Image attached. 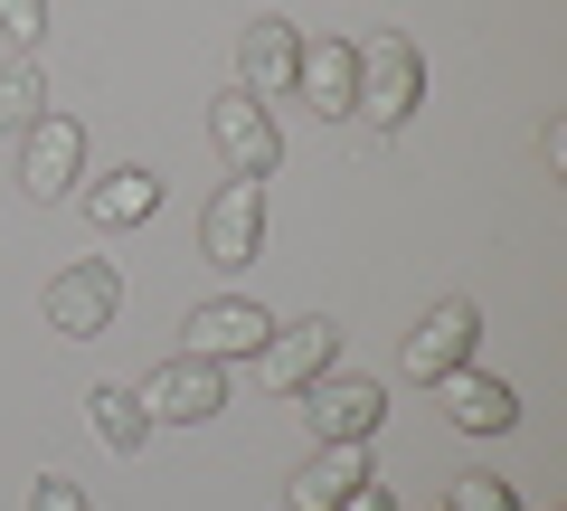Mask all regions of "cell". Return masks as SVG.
<instances>
[{
	"instance_id": "6da1fadb",
	"label": "cell",
	"mask_w": 567,
	"mask_h": 511,
	"mask_svg": "<svg viewBox=\"0 0 567 511\" xmlns=\"http://www.w3.org/2000/svg\"><path fill=\"white\" fill-rule=\"evenodd\" d=\"M425 104V58L406 29H379V39H360V104L350 114L369 123V133H398V123H416Z\"/></svg>"
},
{
	"instance_id": "7a4b0ae2",
	"label": "cell",
	"mask_w": 567,
	"mask_h": 511,
	"mask_svg": "<svg viewBox=\"0 0 567 511\" xmlns=\"http://www.w3.org/2000/svg\"><path fill=\"white\" fill-rule=\"evenodd\" d=\"M293 398H303V417H312V446H369L379 417H388L379 379H360V369H322V379H303Z\"/></svg>"
},
{
	"instance_id": "3957f363",
	"label": "cell",
	"mask_w": 567,
	"mask_h": 511,
	"mask_svg": "<svg viewBox=\"0 0 567 511\" xmlns=\"http://www.w3.org/2000/svg\"><path fill=\"white\" fill-rule=\"evenodd\" d=\"M133 398H142V417H152V427H208V417L227 408V369H218V360H189V350H181V360H162Z\"/></svg>"
},
{
	"instance_id": "277c9868",
	"label": "cell",
	"mask_w": 567,
	"mask_h": 511,
	"mask_svg": "<svg viewBox=\"0 0 567 511\" xmlns=\"http://www.w3.org/2000/svg\"><path fill=\"white\" fill-rule=\"evenodd\" d=\"M123 313V275L114 256H76V266L48 285V331H66V341H95V331H114Z\"/></svg>"
},
{
	"instance_id": "5b68a950",
	"label": "cell",
	"mask_w": 567,
	"mask_h": 511,
	"mask_svg": "<svg viewBox=\"0 0 567 511\" xmlns=\"http://www.w3.org/2000/svg\"><path fill=\"white\" fill-rule=\"evenodd\" d=\"M199 246H208V266L246 275L265 256V181H218V200H208L199 218Z\"/></svg>"
},
{
	"instance_id": "8992f818",
	"label": "cell",
	"mask_w": 567,
	"mask_h": 511,
	"mask_svg": "<svg viewBox=\"0 0 567 511\" xmlns=\"http://www.w3.org/2000/svg\"><path fill=\"white\" fill-rule=\"evenodd\" d=\"M293 67H303V29L293 20H246L237 29V95H256V104H284L293 95Z\"/></svg>"
},
{
	"instance_id": "52a82bcc",
	"label": "cell",
	"mask_w": 567,
	"mask_h": 511,
	"mask_svg": "<svg viewBox=\"0 0 567 511\" xmlns=\"http://www.w3.org/2000/svg\"><path fill=\"white\" fill-rule=\"evenodd\" d=\"M76 181H85V133L66 114H39L20 133V190L48 208V200H76Z\"/></svg>"
},
{
	"instance_id": "ba28073f",
	"label": "cell",
	"mask_w": 567,
	"mask_h": 511,
	"mask_svg": "<svg viewBox=\"0 0 567 511\" xmlns=\"http://www.w3.org/2000/svg\"><path fill=\"white\" fill-rule=\"evenodd\" d=\"M256 369H265V389H303V379H322V369H341V323H322V313H303V323H275L265 331V350H256Z\"/></svg>"
},
{
	"instance_id": "9c48e42d",
	"label": "cell",
	"mask_w": 567,
	"mask_h": 511,
	"mask_svg": "<svg viewBox=\"0 0 567 511\" xmlns=\"http://www.w3.org/2000/svg\"><path fill=\"white\" fill-rule=\"evenodd\" d=\"M473 341H483V313H473L464 294H445V304H435L416 331H406V379H416V389H435L445 369H464V360H473Z\"/></svg>"
},
{
	"instance_id": "30bf717a",
	"label": "cell",
	"mask_w": 567,
	"mask_h": 511,
	"mask_svg": "<svg viewBox=\"0 0 567 511\" xmlns=\"http://www.w3.org/2000/svg\"><path fill=\"white\" fill-rule=\"evenodd\" d=\"M208 133H218V152H227L237 181H265V171L284 162V133H275V114H265L256 95H218L208 104Z\"/></svg>"
},
{
	"instance_id": "8fae6325",
	"label": "cell",
	"mask_w": 567,
	"mask_h": 511,
	"mask_svg": "<svg viewBox=\"0 0 567 511\" xmlns=\"http://www.w3.org/2000/svg\"><path fill=\"white\" fill-rule=\"evenodd\" d=\"M189 360H256V350H265V331H275V323H265V304H237V294H218V304H189Z\"/></svg>"
},
{
	"instance_id": "7c38bea8",
	"label": "cell",
	"mask_w": 567,
	"mask_h": 511,
	"mask_svg": "<svg viewBox=\"0 0 567 511\" xmlns=\"http://www.w3.org/2000/svg\"><path fill=\"white\" fill-rule=\"evenodd\" d=\"M293 95H303L322 123H341L350 104H360V48H350V39H303V67H293Z\"/></svg>"
},
{
	"instance_id": "4fadbf2b",
	"label": "cell",
	"mask_w": 567,
	"mask_h": 511,
	"mask_svg": "<svg viewBox=\"0 0 567 511\" xmlns=\"http://www.w3.org/2000/svg\"><path fill=\"white\" fill-rule=\"evenodd\" d=\"M360 483H369V446H312L284 483V511H341Z\"/></svg>"
},
{
	"instance_id": "5bb4252c",
	"label": "cell",
	"mask_w": 567,
	"mask_h": 511,
	"mask_svg": "<svg viewBox=\"0 0 567 511\" xmlns=\"http://www.w3.org/2000/svg\"><path fill=\"white\" fill-rule=\"evenodd\" d=\"M435 398H445V427H464V436H502V427H520V398L492 379V369H445L435 379Z\"/></svg>"
},
{
	"instance_id": "9a60e30c",
	"label": "cell",
	"mask_w": 567,
	"mask_h": 511,
	"mask_svg": "<svg viewBox=\"0 0 567 511\" xmlns=\"http://www.w3.org/2000/svg\"><path fill=\"white\" fill-rule=\"evenodd\" d=\"M76 200H85V218L114 237V227H142L152 208H162V181L142 162H123V171H104V181H76Z\"/></svg>"
},
{
	"instance_id": "2e32d148",
	"label": "cell",
	"mask_w": 567,
	"mask_h": 511,
	"mask_svg": "<svg viewBox=\"0 0 567 511\" xmlns=\"http://www.w3.org/2000/svg\"><path fill=\"white\" fill-rule=\"evenodd\" d=\"M85 427H95V446H104V454H133L142 436H152V417H142V398H133V389H95V398H85Z\"/></svg>"
},
{
	"instance_id": "e0dca14e",
	"label": "cell",
	"mask_w": 567,
	"mask_h": 511,
	"mask_svg": "<svg viewBox=\"0 0 567 511\" xmlns=\"http://www.w3.org/2000/svg\"><path fill=\"white\" fill-rule=\"evenodd\" d=\"M39 114H48V76H39V58H10V67H0V133H29Z\"/></svg>"
},
{
	"instance_id": "ac0fdd59",
	"label": "cell",
	"mask_w": 567,
	"mask_h": 511,
	"mask_svg": "<svg viewBox=\"0 0 567 511\" xmlns=\"http://www.w3.org/2000/svg\"><path fill=\"white\" fill-rule=\"evenodd\" d=\"M445 511H520V492H511L502 473H454V483H445Z\"/></svg>"
},
{
	"instance_id": "d6986e66",
	"label": "cell",
	"mask_w": 567,
	"mask_h": 511,
	"mask_svg": "<svg viewBox=\"0 0 567 511\" xmlns=\"http://www.w3.org/2000/svg\"><path fill=\"white\" fill-rule=\"evenodd\" d=\"M0 39H10V48L29 58V48L48 39V0H0Z\"/></svg>"
},
{
	"instance_id": "ffe728a7",
	"label": "cell",
	"mask_w": 567,
	"mask_h": 511,
	"mask_svg": "<svg viewBox=\"0 0 567 511\" xmlns=\"http://www.w3.org/2000/svg\"><path fill=\"white\" fill-rule=\"evenodd\" d=\"M29 511H85V492L66 483V473H39V483H29Z\"/></svg>"
},
{
	"instance_id": "44dd1931",
	"label": "cell",
	"mask_w": 567,
	"mask_h": 511,
	"mask_svg": "<svg viewBox=\"0 0 567 511\" xmlns=\"http://www.w3.org/2000/svg\"><path fill=\"white\" fill-rule=\"evenodd\" d=\"M341 511H398V492H388V483H360V492H350Z\"/></svg>"
}]
</instances>
